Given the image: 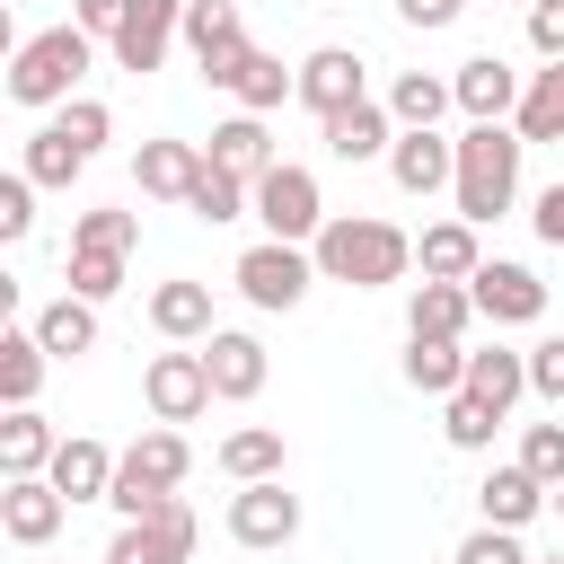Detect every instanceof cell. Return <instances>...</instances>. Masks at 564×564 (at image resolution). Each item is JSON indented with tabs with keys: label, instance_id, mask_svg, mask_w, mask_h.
<instances>
[{
	"label": "cell",
	"instance_id": "obj_30",
	"mask_svg": "<svg viewBox=\"0 0 564 564\" xmlns=\"http://www.w3.org/2000/svg\"><path fill=\"white\" fill-rule=\"evenodd\" d=\"M405 388H423V397H458V388H467V344L405 335Z\"/></svg>",
	"mask_w": 564,
	"mask_h": 564
},
{
	"label": "cell",
	"instance_id": "obj_11",
	"mask_svg": "<svg viewBox=\"0 0 564 564\" xmlns=\"http://www.w3.org/2000/svg\"><path fill=\"white\" fill-rule=\"evenodd\" d=\"M141 397H150V414H159V423H194V414L212 405L203 344H194V352H150V370H141Z\"/></svg>",
	"mask_w": 564,
	"mask_h": 564
},
{
	"label": "cell",
	"instance_id": "obj_21",
	"mask_svg": "<svg viewBox=\"0 0 564 564\" xmlns=\"http://www.w3.org/2000/svg\"><path fill=\"white\" fill-rule=\"evenodd\" d=\"M467 326H476V291H467V282H414V300H405V335L467 344Z\"/></svg>",
	"mask_w": 564,
	"mask_h": 564
},
{
	"label": "cell",
	"instance_id": "obj_16",
	"mask_svg": "<svg viewBox=\"0 0 564 564\" xmlns=\"http://www.w3.org/2000/svg\"><path fill=\"white\" fill-rule=\"evenodd\" d=\"M388 176H397V194L432 203V194H449V185H458V141H441V132H397Z\"/></svg>",
	"mask_w": 564,
	"mask_h": 564
},
{
	"label": "cell",
	"instance_id": "obj_48",
	"mask_svg": "<svg viewBox=\"0 0 564 564\" xmlns=\"http://www.w3.org/2000/svg\"><path fill=\"white\" fill-rule=\"evenodd\" d=\"M529 220H538V238H546V247H564V185H546Z\"/></svg>",
	"mask_w": 564,
	"mask_h": 564
},
{
	"label": "cell",
	"instance_id": "obj_37",
	"mask_svg": "<svg viewBox=\"0 0 564 564\" xmlns=\"http://www.w3.org/2000/svg\"><path fill=\"white\" fill-rule=\"evenodd\" d=\"M132 238H141V220L115 212V203H97V212L70 220V247H97V256H132Z\"/></svg>",
	"mask_w": 564,
	"mask_h": 564
},
{
	"label": "cell",
	"instance_id": "obj_22",
	"mask_svg": "<svg viewBox=\"0 0 564 564\" xmlns=\"http://www.w3.org/2000/svg\"><path fill=\"white\" fill-rule=\"evenodd\" d=\"M546 502H555V494H546V485H538L520 458H511V467H494V476L476 485V511H485V529H529Z\"/></svg>",
	"mask_w": 564,
	"mask_h": 564
},
{
	"label": "cell",
	"instance_id": "obj_3",
	"mask_svg": "<svg viewBox=\"0 0 564 564\" xmlns=\"http://www.w3.org/2000/svg\"><path fill=\"white\" fill-rule=\"evenodd\" d=\"M88 62H97V35H88V26L18 35V53H9V97H18V106H70V88H79Z\"/></svg>",
	"mask_w": 564,
	"mask_h": 564
},
{
	"label": "cell",
	"instance_id": "obj_26",
	"mask_svg": "<svg viewBox=\"0 0 564 564\" xmlns=\"http://www.w3.org/2000/svg\"><path fill=\"white\" fill-rule=\"evenodd\" d=\"M35 344H44L53 361H79V352H97V300L62 291L53 308H35Z\"/></svg>",
	"mask_w": 564,
	"mask_h": 564
},
{
	"label": "cell",
	"instance_id": "obj_17",
	"mask_svg": "<svg viewBox=\"0 0 564 564\" xmlns=\"http://www.w3.org/2000/svg\"><path fill=\"white\" fill-rule=\"evenodd\" d=\"M203 167H212V159H203L194 141H167V132H159V141H141V159H132V185H141L150 203H194Z\"/></svg>",
	"mask_w": 564,
	"mask_h": 564
},
{
	"label": "cell",
	"instance_id": "obj_13",
	"mask_svg": "<svg viewBox=\"0 0 564 564\" xmlns=\"http://www.w3.org/2000/svg\"><path fill=\"white\" fill-rule=\"evenodd\" d=\"M370 97V70H361V53L352 44H317L308 62H300V106L326 123V115H344V106H361Z\"/></svg>",
	"mask_w": 564,
	"mask_h": 564
},
{
	"label": "cell",
	"instance_id": "obj_19",
	"mask_svg": "<svg viewBox=\"0 0 564 564\" xmlns=\"http://www.w3.org/2000/svg\"><path fill=\"white\" fill-rule=\"evenodd\" d=\"M115 467H123V449H106V441H88V432H70L62 449H53V485H62V502H106L115 494Z\"/></svg>",
	"mask_w": 564,
	"mask_h": 564
},
{
	"label": "cell",
	"instance_id": "obj_38",
	"mask_svg": "<svg viewBox=\"0 0 564 564\" xmlns=\"http://www.w3.org/2000/svg\"><path fill=\"white\" fill-rule=\"evenodd\" d=\"M18 167H26L35 185H70V176H79L88 159H79V150H70V141H62L53 123H44V132H26V159H18Z\"/></svg>",
	"mask_w": 564,
	"mask_h": 564
},
{
	"label": "cell",
	"instance_id": "obj_31",
	"mask_svg": "<svg viewBox=\"0 0 564 564\" xmlns=\"http://www.w3.org/2000/svg\"><path fill=\"white\" fill-rule=\"evenodd\" d=\"M220 476H229V485H273V476H282V432H273V423L229 432V441H220Z\"/></svg>",
	"mask_w": 564,
	"mask_h": 564
},
{
	"label": "cell",
	"instance_id": "obj_40",
	"mask_svg": "<svg viewBox=\"0 0 564 564\" xmlns=\"http://www.w3.org/2000/svg\"><path fill=\"white\" fill-rule=\"evenodd\" d=\"M520 467L555 494V485H564V423H529V432H520Z\"/></svg>",
	"mask_w": 564,
	"mask_h": 564
},
{
	"label": "cell",
	"instance_id": "obj_43",
	"mask_svg": "<svg viewBox=\"0 0 564 564\" xmlns=\"http://www.w3.org/2000/svg\"><path fill=\"white\" fill-rule=\"evenodd\" d=\"M26 229H35V176H26V167H9V176H0V238L18 247Z\"/></svg>",
	"mask_w": 564,
	"mask_h": 564
},
{
	"label": "cell",
	"instance_id": "obj_36",
	"mask_svg": "<svg viewBox=\"0 0 564 564\" xmlns=\"http://www.w3.org/2000/svg\"><path fill=\"white\" fill-rule=\"evenodd\" d=\"M53 132H62V141H70L79 159H97V150L115 141V115H106L97 97H70V106H53Z\"/></svg>",
	"mask_w": 564,
	"mask_h": 564
},
{
	"label": "cell",
	"instance_id": "obj_49",
	"mask_svg": "<svg viewBox=\"0 0 564 564\" xmlns=\"http://www.w3.org/2000/svg\"><path fill=\"white\" fill-rule=\"evenodd\" d=\"M546 511H555V520H564V485H555V502H546Z\"/></svg>",
	"mask_w": 564,
	"mask_h": 564
},
{
	"label": "cell",
	"instance_id": "obj_47",
	"mask_svg": "<svg viewBox=\"0 0 564 564\" xmlns=\"http://www.w3.org/2000/svg\"><path fill=\"white\" fill-rule=\"evenodd\" d=\"M458 9H467V0H397V18H405V26H423V35H432V26H449Z\"/></svg>",
	"mask_w": 564,
	"mask_h": 564
},
{
	"label": "cell",
	"instance_id": "obj_24",
	"mask_svg": "<svg viewBox=\"0 0 564 564\" xmlns=\"http://www.w3.org/2000/svg\"><path fill=\"white\" fill-rule=\"evenodd\" d=\"M150 326L167 335V344H212L220 326H212V282H159L150 291Z\"/></svg>",
	"mask_w": 564,
	"mask_h": 564
},
{
	"label": "cell",
	"instance_id": "obj_39",
	"mask_svg": "<svg viewBox=\"0 0 564 564\" xmlns=\"http://www.w3.org/2000/svg\"><path fill=\"white\" fill-rule=\"evenodd\" d=\"M441 432H449V449H494V432H502V414L485 405V397H449V414H441Z\"/></svg>",
	"mask_w": 564,
	"mask_h": 564
},
{
	"label": "cell",
	"instance_id": "obj_7",
	"mask_svg": "<svg viewBox=\"0 0 564 564\" xmlns=\"http://www.w3.org/2000/svg\"><path fill=\"white\" fill-rule=\"evenodd\" d=\"M185 53H194V70L212 79V88H229L238 70H247V26H238V0H194L185 9Z\"/></svg>",
	"mask_w": 564,
	"mask_h": 564
},
{
	"label": "cell",
	"instance_id": "obj_14",
	"mask_svg": "<svg viewBox=\"0 0 564 564\" xmlns=\"http://www.w3.org/2000/svg\"><path fill=\"white\" fill-rule=\"evenodd\" d=\"M185 9H194V0H132L123 35L106 44V53H115V70H132V79H141V70H159V62H167V44L185 35Z\"/></svg>",
	"mask_w": 564,
	"mask_h": 564
},
{
	"label": "cell",
	"instance_id": "obj_1",
	"mask_svg": "<svg viewBox=\"0 0 564 564\" xmlns=\"http://www.w3.org/2000/svg\"><path fill=\"white\" fill-rule=\"evenodd\" d=\"M317 282H344V291H388V282H405V264H414V238L397 229V220H379V212H335L326 229H317Z\"/></svg>",
	"mask_w": 564,
	"mask_h": 564
},
{
	"label": "cell",
	"instance_id": "obj_15",
	"mask_svg": "<svg viewBox=\"0 0 564 564\" xmlns=\"http://www.w3.org/2000/svg\"><path fill=\"white\" fill-rule=\"evenodd\" d=\"M194 538H203V529H194V511H185V502H167L159 520H123V529H115V546H106V564H185V555H194Z\"/></svg>",
	"mask_w": 564,
	"mask_h": 564
},
{
	"label": "cell",
	"instance_id": "obj_5",
	"mask_svg": "<svg viewBox=\"0 0 564 564\" xmlns=\"http://www.w3.org/2000/svg\"><path fill=\"white\" fill-rule=\"evenodd\" d=\"M256 220H264V238H282V247H317V229H326L335 212H326L317 176L282 159V167H264V176H256Z\"/></svg>",
	"mask_w": 564,
	"mask_h": 564
},
{
	"label": "cell",
	"instance_id": "obj_46",
	"mask_svg": "<svg viewBox=\"0 0 564 564\" xmlns=\"http://www.w3.org/2000/svg\"><path fill=\"white\" fill-rule=\"evenodd\" d=\"M529 44L546 62H564V0H529Z\"/></svg>",
	"mask_w": 564,
	"mask_h": 564
},
{
	"label": "cell",
	"instance_id": "obj_4",
	"mask_svg": "<svg viewBox=\"0 0 564 564\" xmlns=\"http://www.w3.org/2000/svg\"><path fill=\"white\" fill-rule=\"evenodd\" d=\"M185 467H194V449H185V432L176 423H150L132 449H123V467H115V511L123 520H159L167 502H176V485H185Z\"/></svg>",
	"mask_w": 564,
	"mask_h": 564
},
{
	"label": "cell",
	"instance_id": "obj_32",
	"mask_svg": "<svg viewBox=\"0 0 564 564\" xmlns=\"http://www.w3.org/2000/svg\"><path fill=\"white\" fill-rule=\"evenodd\" d=\"M44 344H35V326H0V397L9 405H35V388H44Z\"/></svg>",
	"mask_w": 564,
	"mask_h": 564
},
{
	"label": "cell",
	"instance_id": "obj_18",
	"mask_svg": "<svg viewBox=\"0 0 564 564\" xmlns=\"http://www.w3.org/2000/svg\"><path fill=\"white\" fill-rule=\"evenodd\" d=\"M203 370H212V397L220 405H247V397H264V344L256 335H238V326H220L212 344H203Z\"/></svg>",
	"mask_w": 564,
	"mask_h": 564
},
{
	"label": "cell",
	"instance_id": "obj_44",
	"mask_svg": "<svg viewBox=\"0 0 564 564\" xmlns=\"http://www.w3.org/2000/svg\"><path fill=\"white\" fill-rule=\"evenodd\" d=\"M529 397H546V405H564V335H546V344H529Z\"/></svg>",
	"mask_w": 564,
	"mask_h": 564
},
{
	"label": "cell",
	"instance_id": "obj_42",
	"mask_svg": "<svg viewBox=\"0 0 564 564\" xmlns=\"http://www.w3.org/2000/svg\"><path fill=\"white\" fill-rule=\"evenodd\" d=\"M449 564H538V555L520 546V529H467Z\"/></svg>",
	"mask_w": 564,
	"mask_h": 564
},
{
	"label": "cell",
	"instance_id": "obj_33",
	"mask_svg": "<svg viewBox=\"0 0 564 564\" xmlns=\"http://www.w3.org/2000/svg\"><path fill=\"white\" fill-rule=\"evenodd\" d=\"M511 132H520V141H564V62L529 70V97H520Z\"/></svg>",
	"mask_w": 564,
	"mask_h": 564
},
{
	"label": "cell",
	"instance_id": "obj_6",
	"mask_svg": "<svg viewBox=\"0 0 564 564\" xmlns=\"http://www.w3.org/2000/svg\"><path fill=\"white\" fill-rule=\"evenodd\" d=\"M229 282H238L247 308H300L308 282H317V256H308V247H282V238H256V247L238 256Z\"/></svg>",
	"mask_w": 564,
	"mask_h": 564
},
{
	"label": "cell",
	"instance_id": "obj_41",
	"mask_svg": "<svg viewBox=\"0 0 564 564\" xmlns=\"http://www.w3.org/2000/svg\"><path fill=\"white\" fill-rule=\"evenodd\" d=\"M70 291H79V300H115V291H123V256L70 247Z\"/></svg>",
	"mask_w": 564,
	"mask_h": 564
},
{
	"label": "cell",
	"instance_id": "obj_25",
	"mask_svg": "<svg viewBox=\"0 0 564 564\" xmlns=\"http://www.w3.org/2000/svg\"><path fill=\"white\" fill-rule=\"evenodd\" d=\"M203 159H212V167H229V176H247V185H256L264 167H282V159H273V132H264V115H229V123L212 132V150H203Z\"/></svg>",
	"mask_w": 564,
	"mask_h": 564
},
{
	"label": "cell",
	"instance_id": "obj_29",
	"mask_svg": "<svg viewBox=\"0 0 564 564\" xmlns=\"http://www.w3.org/2000/svg\"><path fill=\"white\" fill-rule=\"evenodd\" d=\"M449 106H458V97H449V79H432V70H397V79H388V115H397V132H441Z\"/></svg>",
	"mask_w": 564,
	"mask_h": 564
},
{
	"label": "cell",
	"instance_id": "obj_10",
	"mask_svg": "<svg viewBox=\"0 0 564 564\" xmlns=\"http://www.w3.org/2000/svg\"><path fill=\"white\" fill-rule=\"evenodd\" d=\"M467 291H476V317H485V326H538V317H546V282H538L529 264H502V256H485Z\"/></svg>",
	"mask_w": 564,
	"mask_h": 564
},
{
	"label": "cell",
	"instance_id": "obj_45",
	"mask_svg": "<svg viewBox=\"0 0 564 564\" xmlns=\"http://www.w3.org/2000/svg\"><path fill=\"white\" fill-rule=\"evenodd\" d=\"M123 18H132V0H70V26H88V35H123Z\"/></svg>",
	"mask_w": 564,
	"mask_h": 564
},
{
	"label": "cell",
	"instance_id": "obj_28",
	"mask_svg": "<svg viewBox=\"0 0 564 564\" xmlns=\"http://www.w3.org/2000/svg\"><path fill=\"white\" fill-rule=\"evenodd\" d=\"M53 449H62V432L35 405H9V423H0V476H44Z\"/></svg>",
	"mask_w": 564,
	"mask_h": 564
},
{
	"label": "cell",
	"instance_id": "obj_9",
	"mask_svg": "<svg viewBox=\"0 0 564 564\" xmlns=\"http://www.w3.org/2000/svg\"><path fill=\"white\" fill-rule=\"evenodd\" d=\"M449 97H458V115H467V123H511V115H520V97H529V79H520L502 53H476V62H458V70H449Z\"/></svg>",
	"mask_w": 564,
	"mask_h": 564
},
{
	"label": "cell",
	"instance_id": "obj_12",
	"mask_svg": "<svg viewBox=\"0 0 564 564\" xmlns=\"http://www.w3.org/2000/svg\"><path fill=\"white\" fill-rule=\"evenodd\" d=\"M229 538L256 546V555L291 546V538H300V494H282V476H273V485H238V494H229Z\"/></svg>",
	"mask_w": 564,
	"mask_h": 564
},
{
	"label": "cell",
	"instance_id": "obj_34",
	"mask_svg": "<svg viewBox=\"0 0 564 564\" xmlns=\"http://www.w3.org/2000/svg\"><path fill=\"white\" fill-rule=\"evenodd\" d=\"M229 97H238V115H273L282 97H300V70H282L273 53H247V70L229 79Z\"/></svg>",
	"mask_w": 564,
	"mask_h": 564
},
{
	"label": "cell",
	"instance_id": "obj_50",
	"mask_svg": "<svg viewBox=\"0 0 564 564\" xmlns=\"http://www.w3.org/2000/svg\"><path fill=\"white\" fill-rule=\"evenodd\" d=\"M538 564H564V555H538Z\"/></svg>",
	"mask_w": 564,
	"mask_h": 564
},
{
	"label": "cell",
	"instance_id": "obj_8",
	"mask_svg": "<svg viewBox=\"0 0 564 564\" xmlns=\"http://www.w3.org/2000/svg\"><path fill=\"white\" fill-rule=\"evenodd\" d=\"M62 520H70V502H62L53 476H9V485H0V538H9V546L35 555V546L62 538Z\"/></svg>",
	"mask_w": 564,
	"mask_h": 564
},
{
	"label": "cell",
	"instance_id": "obj_20",
	"mask_svg": "<svg viewBox=\"0 0 564 564\" xmlns=\"http://www.w3.org/2000/svg\"><path fill=\"white\" fill-rule=\"evenodd\" d=\"M326 150H335L344 167H361V159H388V150H397V115H388L379 97H361V106L326 115Z\"/></svg>",
	"mask_w": 564,
	"mask_h": 564
},
{
	"label": "cell",
	"instance_id": "obj_35",
	"mask_svg": "<svg viewBox=\"0 0 564 564\" xmlns=\"http://www.w3.org/2000/svg\"><path fill=\"white\" fill-rule=\"evenodd\" d=\"M185 212L220 229V220H238V212H256V185H247V176H229V167H203V185H194V203H185Z\"/></svg>",
	"mask_w": 564,
	"mask_h": 564
},
{
	"label": "cell",
	"instance_id": "obj_2",
	"mask_svg": "<svg viewBox=\"0 0 564 564\" xmlns=\"http://www.w3.org/2000/svg\"><path fill=\"white\" fill-rule=\"evenodd\" d=\"M520 150L529 141L511 123H467L458 132V185H449V203H458L467 229H485V220H502L520 203Z\"/></svg>",
	"mask_w": 564,
	"mask_h": 564
},
{
	"label": "cell",
	"instance_id": "obj_27",
	"mask_svg": "<svg viewBox=\"0 0 564 564\" xmlns=\"http://www.w3.org/2000/svg\"><path fill=\"white\" fill-rule=\"evenodd\" d=\"M467 397H485L494 414H511V405L529 397V352H511V344H485V352H467Z\"/></svg>",
	"mask_w": 564,
	"mask_h": 564
},
{
	"label": "cell",
	"instance_id": "obj_23",
	"mask_svg": "<svg viewBox=\"0 0 564 564\" xmlns=\"http://www.w3.org/2000/svg\"><path fill=\"white\" fill-rule=\"evenodd\" d=\"M414 264H423V282H476L485 247H476V229L449 212V220H432V229L414 238Z\"/></svg>",
	"mask_w": 564,
	"mask_h": 564
}]
</instances>
